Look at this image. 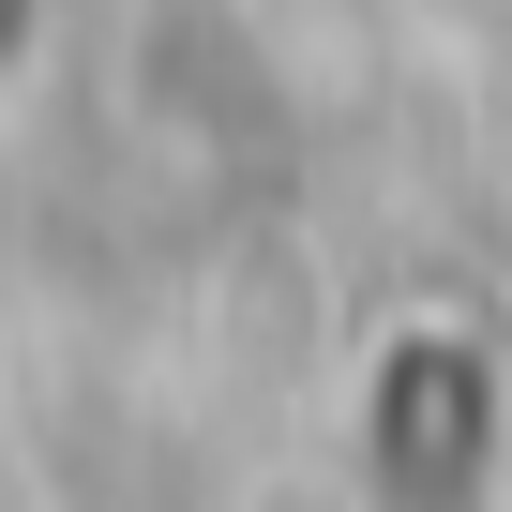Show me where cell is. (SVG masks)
<instances>
[{"mask_svg":"<svg viewBox=\"0 0 512 512\" xmlns=\"http://www.w3.org/2000/svg\"><path fill=\"white\" fill-rule=\"evenodd\" d=\"M31 46H46V0H0V76H16Z\"/></svg>","mask_w":512,"mask_h":512,"instance_id":"1","label":"cell"}]
</instances>
